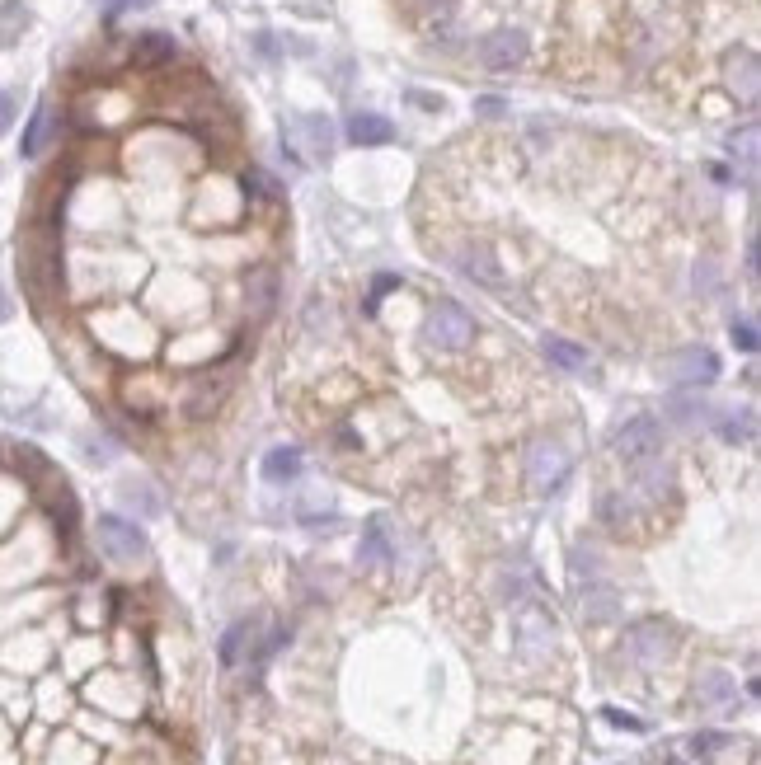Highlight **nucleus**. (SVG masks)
I'll return each instance as SVG.
<instances>
[{
  "mask_svg": "<svg viewBox=\"0 0 761 765\" xmlns=\"http://www.w3.org/2000/svg\"><path fill=\"white\" fill-rule=\"evenodd\" d=\"M705 414V404L700 399H672V418H682V423H696Z\"/></svg>",
  "mask_w": 761,
  "mask_h": 765,
  "instance_id": "obj_27",
  "label": "nucleus"
},
{
  "mask_svg": "<svg viewBox=\"0 0 761 765\" xmlns=\"http://www.w3.org/2000/svg\"><path fill=\"white\" fill-rule=\"evenodd\" d=\"M132 57L141 66H170L179 57V47H174L170 33H141L137 43H132Z\"/></svg>",
  "mask_w": 761,
  "mask_h": 765,
  "instance_id": "obj_16",
  "label": "nucleus"
},
{
  "mask_svg": "<svg viewBox=\"0 0 761 765\" xmlns=\"http://www.w3.org/2000/svg\"><path fill=\"white\" fill-rule=\"evenodd\" d=\"M10 123H15V94L0 90V137L10 132Z\"/></svg>",
  "mask_w": 761,
  "mask_h": 765,
  "instance_id": "obj_29",
  "label": "nucleus"
},
{
  "mask_svg": "<svg viewBox=\"0 0 761 765\" xmlns=\"http://www.w3.org/2000/svg\"><path fill=\"white\" fill-rule=\"evenodd\" d=\"M616 456H621L630 470L644 465V460H653V456H663V428H658V418L653 414L630 418V423L616 432Z\"/></svg>",
  "mask_w": 761,
  "mask_h": 765,
  "instance_id": "obj_5",
  "label": "nucleus"
},
{
  "mask_svg": "<svg viewBox=\"0 0 761 765\" xmlns=\"http://www.w3.org/2000/svg\"><path fill=\"white\" fill-rule=\"evenodd\" d=\"M513 639H517V653L527 662L550 658V648H555V615L541 611V606H522L517 611V625H513Z\"/></svg>",
  "mask_w": 761,
  "mask_h": 765,
  "instance_id": "obj_6",
  "label": "nucleus"
},
{
  "mask_svg": "<svg viewBox=\"0 0 761 765\" xmlns=\"http://www.w3.org/2000/svg\"><path fill=\"white\" fill-rule=\"evenodd\" d=\"M10 310H15V306H10V296H5V291H0V324L10 320Z\"/></svg>",
  "mask_w": 761,
  "mask_h": 765,
  "instance_id": "obj_33",
  "label": "nucleus"
},
{
  "mask_svg": "<svg viewBox=\"0 0 761 765\" xmlns=\"http://www.w3.org/2000/svg\"><path fill=\"white\" fill-rule=\"evenodd\" d=\"M348 141L353 146H386V141H395V123L381 118V113H353L348 118Z\"/></svg>",
  "mask_w": 761,
  "mask_h": 765,
  "instance_id": "obj_14",
  "label": "nucleus"
},
{
  "mask_svg": "<svg viewBox=\"0 0 761 765\" xmlns=\"http://www.w3.org/2000/svg\"><path fill=\"white\" fill-rule=\"evenodd\" d=\"M569 470H574V456L564 451L555 437H541V442H531L527 451V479L536 493H555L569 479Z\"/></svg>",
  "mask_w": 761,
  "mask_h": 765,
  "instance_id": "obj_4",
  "label": "nucleus"
},
{
  "mask_svg": "<svg viewBox=\"0 0 761 765\" xmlns=\"http://www.w3.org/2000/svg\"><path fill=\"white\" fill-rule=\"evenodd\" d=\"M52 127H57V118H52V108L38 104L33 108L29 127H24V141H19V151H24V160H38V155L47 151V141H52Z\"/></svg>",
  "mask_w": 761,
  "mask_h": 765,
  "instance_id": "obj_15",
  "label": "nucleus"
},
{
  "mask_svg": "<svg viewBox=\"0 0 761 765\" xmlns=\"http://www.w3.org/2000/svg\"><path fill=\"white\" fill-rule=\"evenodd\" d=\"M527 57H531V38L522 29H513V24L484 33L475 43V62L484 71H517V66H527Z\"/></svg>",
  "mask_w": 761,
  "mask_h": 765,
  "instance_id": "obj_2",
  "label": "nucleus"
},
{
  "mask_svg": "<svg viewBox=\"0 0 761 765\" xmlns=\"http://www.w3.org/2000/svg\"><path fill=\"white\" fill-rule=\"evenodd\" d=\"M606 723H616V728H630V733H639L644 723L630 719V714H621V709H606Z\"/></svg>",
  "mask_w": 761,
  "mask_h": 765,
  "instance_id": "obj_30",
  "label": "nucleus"
},
{
  "mask_svg": "<svg viewBox=\"0 0 761 765\" xmlns=\"http://www.w3.org/2000/svg\"><path fill=\"white\" fill-rule=\"evenodd\" d=\"M715 432L724 442H752L757 418H752V409H724V414H715Z\"/></svg>",
  "mask_w": 761,
  "mask_h": 765,
  "instance_id": "obj_19",
  "label": "nucleus"
},
{
  "mask_svg": "<svg viewBox=\"0 0 761 765\" xmlns=\"http://www.w3.org/2000/svg\"><path fill=\"white\" fill-rule=\"evenodd\" d=\"M719 747H729V737L724 733H696L691 737V751H696V756H715Z\"/></svg>",
  "mask_w": 761,
  "mask_h": 765,
  "instance_id": "obj_26",
  "label": "nucleus"
},
{
  "mask_svg": "<svg viewBox=\"0 0 761 765\" xmlns=\"http://www.w3.org/2000/svg\"><path fill=\"white\" fill-rule=\"evenodd\" d=\"M672 648H677V629H672L668 620H644V625H635L625 634V653L635 662H644V667L663 662Z\"/></svg>",
  "mask_w": 761,
  "mask_h": 765,
  "instance_id": "obj_8",
  "label": "nucleus"
},
{
  "mask_svg": "<svg viewBox=\"0 0 761 765\" xmlns=\"http://www.w3.org/2000/svg\"><path fill=\"white\" fill-rule=\"evenodd\" d=\"M94 536H99V550L109 554L113 564H141V559H146V550H151L137 521L113 517V512L94 521Z\"/></svg>",
  "mask_w": 761,
  "mask_h": 765,
  "instance_id": "obj_3",
  "label": "nucleus"
},
{
  "mask_svg": "<svg viewBox=\"0 0 761 765\" xmlns=\"http://www.w3.org/2000/svg\"><path fill=\"white\" fill-rule=\"evenodd\" d=\"M578 611H583L588 625H616L621 620V592L606 587V582H588L583 597H578Z\"/></svg>",
  "mask_w": 761,
  "mask_h": 765,
  "instance_id": "obj_11",
  "label": "nucleus"
},
{
  "mask_svg": "<svg viewBox=\"0 0 761 765\" xmlns=\"http://www.w3.org/2000/svg\"><path fill=\"white\" fill-rule=\"evenodd\" d=\"M663 376L682 390H700V385H715L719 381V357L710 348H682L672 352L663 362Z\"/></svg>",
  "mask_w": 761,
  "mask_h": 765,
  "instance_id": "obj_7",
  "label": "nucleus"
},
{
  "mask_svg": "<svg viewBox=\"0 0 761 765\" xmlns=\"http://www.w3.org/2000/svg\"><path fill=\"white\" fill-rule=\"evenodd\" d=\"M541 352L560 371H588V352L578 348V343H569V338H560V334H545L541 338Z\"/></svg>",
  "mask_w": 761,
  "mask_h": 765,
  "instance_id": "obj_18",
  "label": "nucleus"
},
{
  "mask_svg": "<svg viewBox=\"0 0 761 765\" xmlns=\"http://www.w3.org/2000/svg\"><path fill=\"white\" fill-rule=\"evenodd\" d=\"M475 113H480V118H503L508 108L498 104V99H480V104H475Z\"/></svg>",
  "mask_w": 761,
  "mask_h": 765,
  "instance_id": "obj_31",
  "label": "nucleus"
},
{
  "mask_svg": "<svg viewBox=\"0 0 761 765\" xmlns=\"http://www.w3.org/2000/svg\"><path fill=\"white\" fill-rule=\"evenodd\" d=\"M273 296H278V273H273V268L254 273V282H249V315L264 320L268 310H273Z\"/></svg>",
  "mask_w": 761,
  "mask_h": 765,
  "instance_id": "obj_22",
  "label": "nucleus"
},
{
  "mask_svg": "<svg viewBox=\"0 0 761 765\" xmlns=\"http://www.w3.org/2000/svg\"><path fill=\"white\" fill-rule=\"evenodd\" d=\"M226 390H231V371H221L217 381L207 376V381L193 390V404H188V414H193V418H207V414H212V409L221 404V395H226Z\"/></svg>",
  "mask_w": 761,
  "mask_h": 765,
  "instance_id": "obj_21",
  "label": "nucleus"
},
{
  "mask_svg": "<svg viewBox=\"0 0 761 765\" xmlns=\"http://www.w3.org/2000/svg\"><path fill=\"white\" fill-rule=\"evenodd\" d=\"M414 104H419V108H442V99H433V94H419V90H414Z\"/></svg>",
  "mask_w": 761,
  "mask_h": 765,
  "instance_id": "obj_32",
  "label": "nucleus"
},
{
  "mask_svg": "<svg viewBox=\"0 0 761 765\" xmlns=\"http://www.w3.org/2000/svg\"><path fill=\"white\" fill-rule=\"evenodd\" d=\"M729 338H733V348L738 352H757V329H752V320H733Z\"/></svg>",
  "mask_w": 761,
  "mask_h": 765,
  "instance_id": "obj_25",
  "label": "nucleus"
},
{
  "mask_svg": "<svg viewBox=\"0 0 761 765\" xmlns=\"http://www.w3.org/2000/svg\"><path fill=\"white\" fill-rule=\"evenodd\" d=\"M123 503L141 507L146 517H156V512H160V498H156L151 489H146V484H123Z\"/></svg>",
  "mask_w": 761,
  "mask_h": 765,
  "instance_id": "obj_24",
  "label": "nucleus"
},
{
  "mask_svg": "<svg viewBox=\"0 0 761 765\" xmlns=\"http://www.w3.org/2000/svg\"><path fill=\"white\" fill-rule=\"evenodd\" d=\"M151 0H99V10L109 19H118V15H127V10H146Z\"/></svg>",
  "mask_w": 761,
  "mask_h": 765,
  "instance_id": "obj_28",
  "label": "nucleus"
},
{
  "mask_svg": "<svg viewBox=\"0 0 761 765\" xmlns=\"http://www.w3.org/2000/svg\"><path fill=\"white\" fill-rule=\"evenodd\" d=\"M724 85H729L743 104H752V99H757V57H752V47L729 52V62H724Z\"/></svg>",
  "mask_w": 761,
  "mask_h": 765,
  "instance_id": "obj_12",
  "label": "nucleus"
},
{
  "mask_svg": "<svg viewBox=\"0 0 761 765\" xmlns=\"http://www.w3.org/2000/svg\"><path fill=\"white\" fill-rule=\"evenodd\" d=\"M301 475V446H273L264 456V479L268 484H292Z\"/></svg>",
  "mask_w": 761,
  "mask_h": 765,
  "instance_id": "obj_17",
  "label": "nucleus"
},
{
  "mask_svg": "<svg viewBox=\"0 0 761 765\" xmlns=\"http://www.w3.org/2000/svg\"><path fill=\"white\" fill-rule=\"evenodd\" d=\"M259 629H264L259 620H240V625L226 629V634H221V662H226V667H240L249 653H254V658H268V653L282 643V634H273L268 643H259Z\"/></svg>",
  "mask_w": 761,
  "mask_h": 765,
  "instance_id": "obj_9",
  "label": "nucleus"
},
{
  "mask_svg": "<svg viewBox=\"0 0 761 765\" xmlns=\"http://www.w3.org/2000/svg\"><path fill=\"white\" fill-rule=\"evenodd\" d=\"M696 695H700V704L724 709L729 700H738V686H733L729 672H705V676H700V686H696Z\"/></svg>",
  "mask_w": 761,
  "mask_h": 765,
  "instance_id": "obj_20",
  "label": "nucleus"
},
{
  "mask_svg": "<svg viewBox=\"0 0 761 765\" xmlns=\"http://www.w3.org/2000/svg\"><path fill=\"white\" fill-rule=\"evenodd\" d=\"M423 338H428V348H437V352H461V348H470V338H475V320H470L456 301H437V306L428 310Z\"/></svg>",
  "mask_w": 761,
  "mask_h": 765,
  "instance_id": "obj_1",
  "label": "nucleus"
},
{
  "mask_svg": "<svg viewBox=\"0 0 761 765\" xmlns=\"http://www.w3.org/2000/svg\"><path fill=\"white\" fill-rule=\"evenodd\" d=\"M456 268L484 291H503V268H498V254L484 240H470V245L456 249Z\"/></svg>",
  "mask_w": 761,
  "mask_h": 765,
  "instance_id": "obj_10",
  "label": "nucleus"
},
{
  "mask_svg": "<svg viewBox=\"0 0 761 765\" xmlns=\"http://www.w3.org/2000/svg\"><path fill=\"white\" fill-rule=\"evenodd\" d=\"M358 559L367 568H381L395 559V540H390V521L386 517H372L362 526V545H358Z\"/></svg>",
  "mask_w": 761,
  "mask_h": 765,
  "instance_id": "obj_13",
  "label": "nucleus"
},
{
  "mask_svg": "<svg viewBox=\"0 0 761 765\" xmlns=\"http://www.w3.org/2000/svg\"><path fill=\"white\" fill-rule=\"evenodd\" d=\"M597 507H602V521L611 531H625V526H630V503H621L616 493H602V503Z\"/></svg>",
  "mask_w": 761,
  "mask_h": 765,
  "instance_id": "obj_23",
  "label": "nucleus"
}]
</instances>
